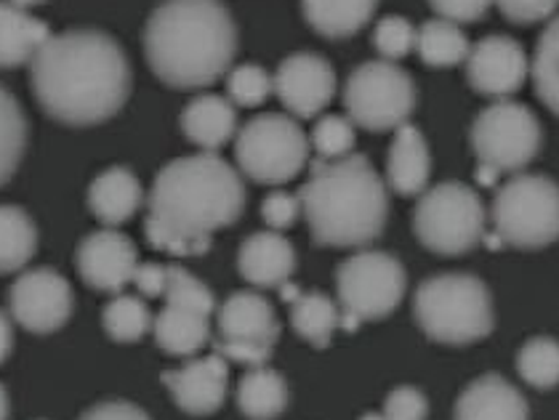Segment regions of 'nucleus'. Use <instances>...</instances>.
Masks as SVG:
<instances>
[{
    "label": "nucleus",
    "instance_id": "nucleus-1",
    "mask_svg": "<svg viewBox=\"0 0 559 420\" xmlns=\"http://www.w3.org/2000/svg\"><path fill=\"white\" fill-rule=\"evenodd\" d=\"M40 107L64 125L109 120L131 94V67L118 40L99 29L51 35L33 62Z\"/></svg>",
    "mask_w": 559,
    "mask_h": 420
},
{
    "label": "nucleus",
    "instance_id": "nucleus-2",
    "mask_svg": "<svg viewBox=\"0 0 559 420\" xmlns=\"http://www.w3.org/2000/svg\"><path fill=\"white\" fill-rule=\"evenodd\" d=\"M246 208L237 170L214 152L179 157L157 173L150 190L147 240L157 251L200 255L214 231L229 227Z\"/></svg>",
    "mask_w": 559,
    "mask_h": 420
},
{
    "label": "nucleus",
    "instance_id": "nucleus-3",
    "mask_svg": "<svg viewBox=\"0 0 559 420\" xmlns=\"http://www.w3.org/2000/svg\"><path fill=\"white\" fill-rule=\"evenodd\" d=\"M144 53L171 88H205L233 64L237 29L218 0H163L144 29Z\"/></svg>",
    "mask_w": 559,
    "mask_h": 420
},
{
    "label": "nucleus",
    "instance_id": "nucleus-4",
    "mask_svg": "<svg viewBox=\"0 0 559 420\" xmlns=\"http://www.w3.org/2000/svg\"><path fill=\"white\" fill-rule=\"evenodd\" d=\"M314 242L325 248H360L386 227L389 197L384 179L368 157L346 155L318 160L299 192Z\"/></svg>",
    "mask_w": 559,
    "mask_h": 420
},
{
    "label": "nucleus",
    "instance_id": "nucleus-5",
    "mask_svg": "<svg viewBox=\"0 0 559 420\" xmlns=\"http://www.w3.org/2000/svg\"><path fill=\"white\" fill-rule=\"evenodd\" d=\"M413 316L431 340L466 346L493 333V301L474 274H437L418 285Z\"/></svg>",
    "mask_w": 559,
    "mask_h": 420
},
{
    "label": "nucleus",
    "instance_id": "nucleus-6",
    "mask_svg": "<svg viewBox=\"0 0 559 420\" xmlns=\"http://www.w3.org/2000/svg\"><path fill=\"white\" fill-rule=\"evenodd\" d=\"M493 237L501 245L536 251L559 240V187L546 176L522 173L493 200Z\"/></svg>",
    "mask_w": 559,
    "mask_h": 420
},
{
    "label": "nucleus",
    "instance_id": "nucleus-7",
    "mask_svg": "<svg viewBox=\"0 0 559 420\" xmlns=\"http://www.w3.org/2000/svg\"><path fill=\"white\" fill-rule=\"evenodd\" d=\"M336 288L342 301V327L355 333L362 322L384 320L400 307L408 277L392 253L362 251L342 261Z\"/></svg>",
    "mask_w": 559,
    "mask_h": 420
},
{
    "label": "nucleus",
    "instance_id": "nucleus-8",
    "mask_svg": "<svg viewBox=\"0 0 559 420\" xmlns=\"http://www.w3.org/2000/svg\"><path fill=\"white\" fill-rule=\"evenodd\" d=\"M485 218L479 194L459 181H448L424 192L413 227L431 253L461 255L483 242Z\"/></svg>",
    "mask_w": 559,
    "mask_h": 420
},
{
    "label": "nucleus",
    "instance_id": "nucleus-9",
    "mask_svg": "<svg viewBox=\"0 0 559 420\" xmlns=\"http://www.w3.org/2000/svg\"><path fill=\"white\" fill-rule=\"evenodd\" d=\"M237 166L259 184H285L307 166L309 139L294 118L259 115L237 133Z\"/></svg>",
    "mask_w": 559,
    "mask_h": 420
},
{
    "label": "nucleus",
    "instance_id": "nucleus-10",
    "mask_svg": "<svg viewBox=\"0 0 559 420\" xmlns=\"http://www.w3.org/2000/svg\"><path fill=\"white\" fill-rule=\"evenodd\" d=\"M344 105L355 125L366 131H392L403 125L416 107V85L394 62H366L346 81Z\"/></svg>",
    "mask_w": 559,
    "mask_h": 420
},
{
    "label": "nucleus",
    "instance_id": "nucleus-11",
    "mask_svg": "<svg viewBox=\"0 0 559 420\" xmlns=\"http://www.w3.org/2000/svg\"><path fill=\"white\" fill-rule=\"evenodd\" d=\"M472 147L479 166L496 173L522 170L540 149L538 118L525 105L509 99L496 101L474 120Z\"/></svg>",
    "mask_w": 559,
    "mask_h": 420
},
{
    "label": "nucleus",
    "instance_id": "nucleus-12",
    "mask_svg": "<svg viewBox=\"0 0 559 420\" xmlns=\"http://www.w3.org/2000/svg\"><path fill=\"white\" fill-rule=\"evenodd\" d=\"M9 307L24 331L48 336L70 320L72 288L57 269H29L11 285Z\"/></svg>",
    "mask_w": 559,
    "mask_h": 420
},
{
    "label": "nucleus",
    "instance_id": "nucleus-13",
    "mask_svg": "<svg viewBox=\"0 0 559 420\" xmlns=\"http://www.w3.org/2000/svg\"><path fill=\"white\" fill-rule=\"evenodd\" d=\"M285 109L296 118H314L331 105L336 94V72L318 53H294L277 67L272 77Z\"/></svg>",
    "mask_w": 559,
    "mask_h": 420
},
{
    "label": "nucleus",
    "instance_id": "nucleus-14",
    "mask_svg": "<svg viewBox=\"0 0 559 420\" xmlns=\"http://www.w3.org/2000/svg\"><path fill=\"white\" fill-rule=\"evenodd\" d=\"M466 77L485 96H512L527 77V57L522 46L507 35H488L469 48Z\"/></svg>",
    "mask_w": 559,
    "mask_h": 420
},
{
    "label": "nucleus",
    "instance_id": "nucleus-15",
    "mask_svg": "<svg viewBox=\"0 0 559 420\" xmlns=\"http://www.w3.org/2000/svg\"><path fill=\"white\" fill-rule=\"evenodd\" d=\"M78 272L99 293H120L139 266L136 245L126 235L102 229L88 235L78 248Z\"/></svg>",
    "mask_w": 559,
    "mask_h": 420
},
{
    "label": "nucleus",
    "instance_id": "nucleus-16",
    "mask_svg": "<svg viewBox=\"0 0 559 420\" xmlns=\"http://www.w3.org/2000/svg\"><path fill=\"white\" fill-rule=\"evenodd\" d=\"M163 383L181 410L190 416H211L227 399L229 364L214 351L211 357L192 359L174 373H163Z\"/></svg>",
    "mask_w": 559,
    "mask_h": 420
},
{
    "label": "nucleus",
    "instance_id": "nucleus-17",
    "mask_svg": "<svg viewBox=\"0 0 559 420\" xmlns=\"http://www.w3.org/2000/svg\"><path fill=\"white\" fill-rule=\"evenodd\" d=\"M277 336L280 322L275 309L264 296L253 293V290L233 293L218 309V340L275 349Z\"/></svg>",
    "mask_w": 559,
    "mask_h": 420
},
{
    "label": "nucleus",
    "instance_id": "nucleus-18",
    "mask_svg": "<svg viewBox=\"0 0 559 420\" xmlns=\"http://www.w3.org/2000/svg\"><path fill=\"white\" fill-rule=\"evenodd\" d=\"M237 269L257 288H280L296 269V251L280 231H257L242 242Z\"/></svg>",
    "mask_w": 559,
    "mask_h": 420
},
{
    "label": "nucleus",
    "instance_id": "nucleus-19",
    "mask_svg": "<svg viewBox=\"0 0 559 420\" xmlns=\"http://www.w3.org/2000/svg\"><path fill=\"white\" fill-rule=\"evenodd\" d=\"M455 420H527L531 410L520 392L501 375L490 373L464 388L455 401Z\"/></svg>",
    "mask_w": 559,
    "mask_h": 420
},
{
    "label": "nucleus",
    "instance_id": "nucleus-20",
    "mask_svg": "<svg viewBox=\"0 0 559 420\" xmlns=\"http://www.w3.org/2000/svg\"><path fill=\"white\" fill-rule=\"evenodd\" d=\"M431 157L418 128L403 123L394 133L386 160V181L397 194H421L429 184Z\"/></svg>",
    "mask_w": 559,
    "mask_h": 420
},
{
    "label": "nucleus",
    "instance_id": "nucleus-21",
    "mask_svg": "<svg viewBox=\"0 0 559 420\" xmlns=\"http://www.w3.org/2000/svg\"><path fill=\"white\" fill-rule=\"evenodd\" d=\"M48 38L51 33L46 24L29 16L27 9H20L11 0L0 3V70L33 62Z\"/></svg>",
    "mask_w": 559,
    "mask_h": 420
},
{
    "label": "nucleus",
    "instance_id": "nucleus-22",
    "mask_svg": "<svg viewBox=\"0 0 559 420\" xmlns=\"http://www.w3.org/2000/svg\"><path fill=\"white\" fill-rule=\"evenodd\" d=\"M181 128H185L187 139L198 144L200 149L214 152L235 136L237 112L235 105L224 96L205 94L187 105L181 112Z\"/></svg>",
    "mask_w": 559,
    "mask_h": 420
},
{
    "label": "nucleus",
    "instance_id": "nucleus-23",
    "mask_svg": "<svg viewBox=\"0 0 559 420\" xmlns=\"http://www.w3.org/2000/svg\"><path fill=\"white\" fill-rule=\"evenodd\" d=\"M88 205L102 224L118 227L142 205V184L129 168H107L91 184Z\"/></svg>",
    "mask_w": 559,
    "mask_h": 420
},
{
    "label": "nucleus",
    "instance_id": "nucleus-24",
    "mask_svg": "<svg viewBox=\"0 0 559 420\" xmlns=\"http://www.w3.org/2000/svg\"><path fill=\"white\" fill-rule=\"evenodd\" d=\"M152 333L166 355L192 357L211 340V320L190 309L163 307L160 314L152 316Z\"/></svg>",
    "mask_w": 559,
    "mask_h": 420
},
{
    "label": "nucleus",
    "instance_id": "nucleus-25",
    "mask_svg": "<svg viewBox=\"0 0 559 420\" xmlns=\"http://www.w3.org/2000/svg\"><path fill=\"white\" fill-rule=\"evenodd\" d=\"M379 0H301V9L314 33L325 38H349L366 27Z\"/></svg>",
    "mask_w": 559,
    "mask_h": 420
},
{
    "label": "nucleus",
    "instance_id": "nucleus-26",
    "mask_svg": "<svg viewBox=\"0 0 559 420\" xmlns=\"http://www.w3.org/2000/svg\"><path fill=\"white\" fill-rule=\"evenodd\" d=\"M237 407L248 420H272L288 407V386L277 370L253 368L237 386Z\"/></svg>",
    "mask_w": 559,
    "mask_h": 420
},
{
    "label": "nucleus",
    "instance_id": "nucleus-27",
    "mask_svg": "<svg viewBox=\"0 0 559 420\" xmlns=\"http://www.w3.org/2000/svg\"><path fill=\"white\" fill-rule=\"evenodd\" d=\"M290 325L307 344L325 349L331 344L333 333L342 325V309L336 307L331 296L318 293H299L294 303H290Z\"/></svg>",
    "mask_w": 559,
    "mask_h": 420
},
{
    "label": "nucleus",
    "instance_id": "nucleus-28",
    "mask_svg": "<svg viewBox=\"0 0 559 420\" xmlns=\"http://www.w3.org/2000/svg\"><path fill=\"white\" fill-rule=\"evenodd\" d=\"M38 251V227L27 211L0 205V274L24 269Z\"/></svg>",
    "mask_w": 559,
    "mask_h": 420
},
{
    "label": "nucleus",
    "instance_id": "nucleus-29",
    "mask_svg": "<svg viewBox=\"0 0 559 420\" xmlns=\"http://www.w3.org/2000/svg\"><path fill=\"white\" fill-rule=\"evenodd\" d=\"M418 57L429 67H455L469 57V40L455 22L431 20L416 33Z\"/></svg>",
    "mask_w": 559,
    "mask_h": 420
},
{
    "label": "nucleus",
    "instance_id": "nucleus-30",
    "mask_svg": "<svg viewBox=\"0 0 559 420\" xmlns=\"http://www.w3.org/2000/svg\"><path fill=\"white\" fill-rule=\"evenodd\" d=\"M24 144H27V120L14 94L0 85V187L20 168Z\"/></svg>",
    "mask_w": 559,
    "mask_h": 420
},
{
    "label": "nucleus",
    "instance_id": "nucleus-31",
    "mask_svg": "<svg viewBox=\"0 0 559 420\" xmlns=\"http://www.w3.org/2000/svg\"><path fill=\"white\" fill-rule=\"evenodd\" d=\"M102 325L118 344H136L152 331L150 307L136 296H115L102 312Z\"/></svg>",
    "mask_w": 559,
    "mask_h": 420
},
{
    "label": "nucleus",
    "instance_id": "nucleus-32",
    "mask_svg": "<svg viewBox=\"0 0 559 420\" xmlns=\"http://www.w3.org/2000/svg\"><path fill=\"white\" fill-rule=\"evenodd\" d=\"M516 370L533 388H555L559 383V344L555 338H531L516 355Z\"/></svg>",
    "mask_w": 559,
    "mask_h": 420
},
{
    "label": "nucleus",
    "instance_id": "nucleus-33",
    "mask_svg": "<svg viewBox=\"0 0 559 420\" xmlns=\"http://www.w3.org/2000/svg\"><path fill=\"white\" fill-rule=\"evenodd\" d=\"M533 83H536L540 101L559 115V16L551 20L538 40L536 59H533Z\"/></svg>",
    "mask_w": 559,
    "mask_h": 420
},
{
    "label": "nucleus",
    "instance_id": "nucleus-34",
    "mask_svg": "<svg viewBox=\"0 0 559 420\" xmlns=\"http://www.w3.org/2000/svg\"><path fill=\"white\" fill-rule=\"evenodd\" d=\"M160 298H166V307L190 309V312L209 316V320L216 312V298L209 290V285L200 283L194 274L181 269V266H166V288H163Z\"/></svg>",
    "mask_w": 559,
    "mask_h": 420
},
{
    "label": "nucleus",
    "instance_id": "nucleus-35",
    "mask_svg": "<svg viewBox=\"0 0 559 420\" xmlns=\"http://www.w3.org/2000/svg\"><path fill=\"white\" fill-rule=\"evenodd\" d=\"M272 91H275V83L259 64H240L227 75V96L233 105L259 107Z\"/></svg>",
    "mask_w": 559,
    "mask_h": 420
},
{
    "label": "nucleus",
    "instance_id": "nucleus-36",
    "mask_svg": "<svg viewBox=\"0 0 559 420\" xmlns=\"http://www.w3.org/2000/svg\"><path fill=\"white\" fill-rule=\"evenodd\" d=\"M312 147L323 160H338L352 155L355 147V123L342 115H328L312 131Z\"/></svg>",
    "mask_w": 559,
    "mask_h": 420
},
{
    "label": "nucleus",
    "instance_id": "nucleus-37",
    "mask_svg": "<svg viewBox=\"0 0 559 420\" xmlns=\"http://www.w3.org/2000/svg\"><path fill=\"white\" fill-rule=\"evenodd\" d=\"M373 43L386 62H394V59L408 57L413 48H416V29H413V24L405 16H384V20L376 24Z\"/></svg>",
    "mask_w": 559,
    "mask_h": 420
},
{
    "label": "nucleus",
    "instance_id": "nucleus-38",
    "mask_svg": "<svg viewBox=\"0 0 559 420\" xmlns=\"http://www.w3.org/2000/svg\"><path fill=\"white\" fill-rule=\"evenodd\" d=\"M427 410H429L427 397H424L418 388L400 386L386 397V405H384V412H381V418L384 420H424L427 418Z\"/></svg>",
    "mask_w": 559,
    "mask_h": 420
},
{
    "label": "nucleus",
    "instance_id": "nucleus-39",
    "mask_svg": "<svg viewBox=\"0 0 559 420\" xmlns=\"http://www.w3.org/2000/svg\"><path fill=\"white\" fill-rule=\"evenodd\" d=\"M299 213H301L299 194L272 192L270 197L261 203V216H264V221L270 224L272 231L294 227V221L299 218Z\"/></svg>",
    "mask_w": 559,
    "mask_h": 420
},
{
    "label": "nucleus",
    "instance_id": "nucleus-40",
    "mask_svg": "<svg viewBox=\"0 0 559 420\" xmlns=\"http://www.w3.org/2000/svg\"><path fill=\"white\" fill-rule=\"evenodd\" d=\"M493 3L501 9V14L507 16L509 22L533 24L549 20L557 11L559 0H493Z\"/></svg>",
    "mask_w": 559,
    "mask_h": 420
},
{
    "label": "nucleus",
    "instance_id": "nucleus-41",
    "mask_svg": "<svg viewBox=\"0 0 559 420\" xmlns=\"http://www.w3.org/2000/svg\"><path fill=\"white\" fill-rule=\"evenodd\" d=\"M490 3H493V0H429L431 9L440 14V20L455 24L483 20V14L490 9Z\"/></svg>",
    "mask_w": 559,
    "mask_h": 420
},
{
    "label": "nucleus",
    "instance_id": "nucleus-42",
    "mask_svg": "<svg viewBox=\"0 0 559 420\" xmlns=\"http://www.w3.org/2000/svg\"><path fill=\"white\" fill-rule=\"evenodd\" d=\"M214 351L218 357H224L227 362H240L251 364V368H261L266 364V359L272 357V349L257 344H229V340H214Z\"/></svg>",
    "mask_w": 559,
    "mask_h": 420
},
{
    "label": "nucleus",
    "instance_id": "nucleus-43",
    "mask_svg": "<svg viewBox=\"0 0 559 420\" xmlns=\"http://www.w3.org/2000/svg\"><path fill=\"white\" fill-rule=\"evenodd\" d=\"M81 420H152L142 407L131 405V401L123 399H109V401H99L91 410H86V416Z\"/></svg>",
    "mask_w": 559,
    "mask_h": 420
},
{
    "label": "nucleus",
    "instance_id": "nucleus-44",
    "mask_svg": "<svg viewBox=\"0 0 559 420\" xmlns=\"http://www.w3.org/2000/svg\"><path fill=\"white\" fill-rule=\"evenodd\" d=\"M133 285L142 296L147 298H160L163 288H166V266L160 264H139L133 272Z\"/></svg>",
    "mask_w": 559,
    "mask_h": 420
},
{
    "label": "nucleus",
    "instance_id": "nucleus-45",
    "mask_svg": "<svg viewBox=\"0 0 559 420\" xmlns=\"http://www.w3.org/2000/svg\"><path fill=\"white\" fill-rule=\"evenodd\" d=\"M11 349H14V331H11L9 316L0 312V364L9 359Z\"/></svg>",
    "mask_w": 559,
    "mask_h": 420
},
{
    "label": "nucleus",
    "instance_id": "nucleus-46",
    "mask_svg": "<svg viewBox=\"0 0 559 420\" xmlns=\"http://www.w3.org/2000/svg\"><path fill=\"white\" fill-rule=\"evenodd\" d=\"M9 418V394H5V388L0 386V420Z\"/></svg>",
    "mask_w": 559,
    "mask_h": 420
},
{
    "label": "nucleus",
    "instance_id": "nucleus-47",
    "mask_svg": "<svg viewBox=\"0 0 559 420\" xmlns=\"http://www.w3.org/2000/svg\"><path fill=\"white\" fill-rule=\"evenodd\" d=\"M14 5H20V9H29V5H38V3H46V0H11Z\"/></svg>",
    "mask_w": 559,
    "mask_h": 420
},
{
    "label": "nucleus",
    "instance_id": "nucleus-48",
    "mask_svg": "<svg viewBox=\"0 0 559 420\" xmlns=\"http://www.w3.org/2000/svg\"><path fill=\"white\" fill-rule=\"evenodd\" d=\"M360 420H384V418H381V412H368V416H362Z\"/></svg>",
    "mask_w": 559,
    "mask_h": 420
}]
</instances>
